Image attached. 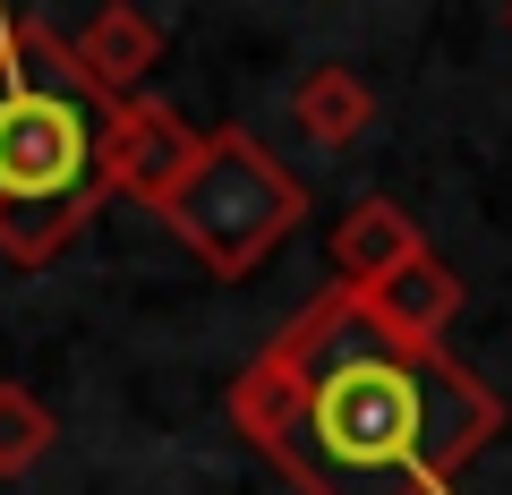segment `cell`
I'll list each match as a JSON object with an SVG mask.
<instances>
[{
  "instance_id": "cell-7",
  "label": "cell",
  "mask_w": 512,
  "mask_h": 495,
  "mask_svg": "<svg viewBox=\"0 0 512 495\" xmlns=\"http://www.w3.org/2000/svg\"><path fill=\"white\" fill-rule=\"evenodd\" d=\"M359 308L376 316L393 342H427V350H436V333L461 316V274H453L444 257H419V265H402L393 282H376Z\"/></svg>"
},
{
  "instance_id": "cell-6",
  "label": "cell",
  "mask_w": 512,
  "mask_h": 495,
  "mask_svg": "<svg viewBox=\"0 0 512 495\" xmlns=\"http://www.w3.org/2000/svg\"><path fill=\"white\" fill-rule=\"evenodd\" d=\"M69 52H77V69H86L111 103H137V77L163 60V26H154L146 9H128V0H120V9H94V18L77 26Z\"/></svg>"
},
{
  "instance_id": "cell-2",
  "label": "cell",
  "mask_w": 512,
  "mask_h": 495,
  "mask_svg": "<svg viewBox=\"0 0 512 495\" xmlns=\"http://www.w3.org/2000/svg\"><path fill=\"white\" fill-rule=\"evenodd\" d=\"M111 103L52 18L0 9V248L52 265L111 205Z\"/></svg>"
},
{
  "instance_id": "cell-8",
  "label": "cell",
  "mask_w": 512,
  "mask_h": 495,
  "mask_svg": "<svg viewBox=\"0 0 512 495\" xmlns=\"http://www.w3.org/2000/svg\"><path fill=\"white\" fill-rule=\"evenodd\" d=\"M291 120L316 137V146H359L367 120H376V86H367L359 69H308V86L291 94Z\"/></svg>"
},
{
  "instance_id": "cell-5",
  "label": "cell",
  "mask_w": 512,
  "mask_h": 495,
  "mask_svg": "<svg viewBox=\"0 0 512 495\" xmlns=\"http://www.w3.org/2000/svg\"><path fill=\"white\" fill-rule=\"evenodd\" d=\"M419 257H427L419 222H410L393 197H367V205H350L342 231H333V291L367 299L376 282H393L402 265H419Z\"/></svg>"
},
{
  "instance_id": "cell-1",
  "label": "cell",
  "mask_w": 512,
  "mask_h": 495,
  "mask_svg": "<svg viewBox=\"0 0 512 495\" xmlns=\"http://www.w3.org/2000/svg\"><path fill=\"white\" fill-rule=\"evenodd\" d=\"M231 427L299 495H453L504 436V402L461 359L393 342L325 282L231 376Z\"/></svg>"
},
{
  "instance_id": "cell-9",
  "label": "cell",
  "mask_w": 512,
  "mask_h": 495,
  "mask_svg": "<svg viewBox=\"0 0 512 495\" xmlns=\"http://www.w3.org/2000/svg\"><path fill=\"white\" fill-rule=\"evenodd\" d=\"M43 453H52V410L26 385H0V478H26Z\"/></svg>"
},
{
  "instance_id": "cell-4",
  "label": "cell",
  "mask_w": 512,
  "mask_h": 495,
  "mask_svg": "<svg viewBox=\"0 0 512 495\" xmlns=\"http://www.w3.org/2000/svg\"><path fill=\"white\" fill-rule=\"evenodd\" d=\"M205 137L188 129L180 111L163 103V94H137V103H120V120H111V197H137L163 214L171 197H180V180L197 171Z\"/></svg>"
},
{
  "instance_id": "cell-3",
  "label": "cell",
  "mask_w": 512,
  "mask_h": 495,
  "mask_svg": "<svg viewBox=\"0 0 512 495\" xmlns=\"http://www.w3.org/2000/svg\"><path fill=\"white\" fill-rule=\"evenodd\" d=\"M163 222L180 231V248L205 265V274L239 282V274H256V265L308 222V188L265 154L256 129L222 120V129H205V154H197V171L180 180V197L163 205Z\"/></svg>"
}]
</instances>
